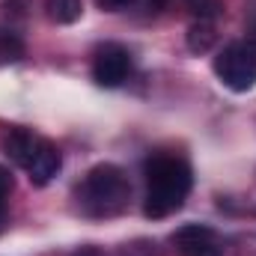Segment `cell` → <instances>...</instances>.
<instances>
[{
    "mask_svg": "<svg viewBox=\"0 0 256 256\" xmlns=\"http://www.w3.org/2000/svg\"><path fill=\"white\" fill-rule=\"evenodd\" d=\"M84 12L80 0H48V18L54 24H74Z\"/></svg>",
    "mask_w": 256,
    "mask_h": 256,
    "instance_id": "9c48e42d",
    "label": "cell"
},
{
    "mask_svg": "<svg viewBox=\"0 0 256 256\" xmlns=\"http://www.w3.org/2000/svg\"><path fill=\"white\" fill-rule=\"evenodd\" d=\"M188 12H194L196 18H206V21H214L220 15V3L218 0H179Z\"/></svg>",
    "mask_w": 256,
    "mask_h": 256,
    "instance_id": "30bf717a",
    "label": "cell"
},
{
    "mask_svg": "<svg viewBox=\"0 0 256 256\" xmlns=\"http://www.w3.org/2000/svg\"><path fill=\"white\" fill-rule=\"evenodd\" d=\"M131 3H134V0H96V6H98L102 12H122Z\"/></svg>",
    "mask_w": 256,
    "mask_h": 256,
    "instance_id": "4fadbf2b",
    "label": "cell"
},
{
    "mask_svg": "<svg viewBox=\"0 0 256 256\" xmlns=\"http://www.w3.org/2000/svg\"><path fill=\"white\" fill-rule=\"evenodd\" d=\"M173 248L179 256H224L218 232L206 224H185L173 232Z\"/></svg>",
    "mask_w": 256,
    "mask_h": 256,
    "instance_id": "5b68a950",
    "label": "cell"
},
{
    "mask_svg": "<svg viewBox=\"0 0 256 256\" xmlns=\"http://www.w3.org/2000/svg\"><path fill=\"white\" fill-rule=\"evenodd\" d=\"M188 51L191 54H208L218 42V33H214V21H206V18H196L191 27H188Z\"/></svg>",
    "mask_w": 256,
    "mask_h": 256,
    "instance_id": "ba28073f",
    "label": "cell"
},
{
    "mask_svg": "<svg viewBox=\"0 0 256 256\" xmlns=\"http://www.w3.org/2000/svg\"><path fill=\"white\" fill-rule=\"evenodd\" d=\"M9 194H12V173H9L6 167H0V220H3V214H6V200H9Z\"/></svg>",
    "mask_w": 256,
    "mask_h": 256,
    "instance_id": "7c38bea8",
    "label": "cell"
},
{
    "mask_svg": "<svg viewBox=\"0 0 256 256\" xmlns=\"http://www.w3.org/2000/svg\"><path fill=\"white\" fill-rule=\"evenodd\" d=\"M131 185L116 164H96L78 185V202L90 218H114L128 208Z\"/></svg>",
    "mask_w": 256,
    "mask_h": 256,
    "instance_id": "7a4b0ae2",
    "label": "cell"
},
{
    "mask_svg": "<svg viewBox=\"0 0 256 256\" xmlns=\"http://www.w3.org/2000/svg\"><path fill=\"white\" fill-rule=\"evenodd\" d=\"M24 54V45L15 33H0V63H12Z\"/></svg>",
    "mask_w": 256,
    "mask_h": 256,
    "instance_id": "8fae6325",
    "label": "cell"
},
{
    "mask_svg": "<svg viewBox=\"0 0 256 256\" xmlns=\"http://www.w3.org/2000/svg\"><path fill=\"white\" fill-rule=\"evenodd\" d=\"M39 143H42V137H36L33 131H27V128H12V131L6 134V140H3V152H6L18 167H27L30 158H33V152L39 149Z\"/></svg>",
    "mask_w": 256,
    "mask_h": 256,
    "instance_id": "52a82bcc",
    "label": "cell"
},
{
    "mask_svg": "<svg viewBox=\"0 0 256 256\" xmlns=\"http://www.w3.org/2000/svg\"><path fill=\"white\" fill-rule=\"evenodd\" d=\"M194 188L191 167L173 155H155L146 161V202L143 214L152 220L170 218L179 212Z\"/></svg>",
    "mask_w": 256,
    "mask_h": 256,
    "instance_id": "6da1fadb",
    "label": "cell"
},
{
    "mask_svg": "<svg viewBox=\"0 0 256 256\" xmlns=\"http://www.w3.org/2000/svg\"><path fill=\"white\" fill-rule=\"evenodd\" d=\"M131 72V54H128L122 45L116 42H108L96 51V60H92V80L98 86H122Z\"/></svg>",
    "mask_w": 256,
    "mask_h": 256,
    "instance_id": "277c9868",
    "label": "cell"
},
{
    "mask_svg": "<svg viewBox=\"0 0 256 256\" xmlns=\"http://www.w3.org/2000/svg\"><path fill=\"white\" fill-rule=\"evenodd\" d=\"M78 256H98L96 250H84V254H78Z\"/></svg>",
    "mask_w": 256,
    "mask_h": 256,
    "instance_id": "5bb4252c",
    "label": "cell"
},
{
    "mask_svg": "<svg viewBox=\"0 0 256 256\" xmlns=\"http://www.w3.org/2000/svg\"><path fill=\"white\" fill-rule=\"evenodd\" d=\"M218 80L232 92H248L256 84V48L250 42H230L214 57Z\"/></svg>",
    "mask_w": 256,
    "mask_h": 256,
    "instance_id": "3957f363",
    "label": "cell"
},
{
    "mask_svg": "<svg viewBox=\"0 0 256 256\" xmlns=\"http://www.w3.org/2000/svg\"><path fill=\"white\" fill-rule=\"evenodd\" d=\"M60 167H63V155H60V149H57L51 140H42L39 149L33 152V158H30V164H27L24 170H27V176H30V185L45 188V185L60 173Z\"/></svg>",
    "mask_w": 256,
    "mask_h": 256,
    "instance_id": "8992f818",
    "label": "cell"
}]
</instances>
